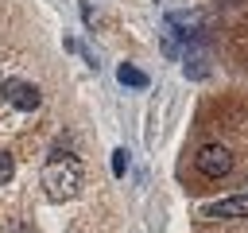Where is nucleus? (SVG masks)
I'll return each mask as SVG.
<instances>
[{
  "instance_id": "9",
  "label": "nucleus",
  "mask_w": 248,
  "mask_h": 233,
  "mask_svg": "<svg viewBox=\"0 0 248 233\" xmlns=\"http://www.w3.org/2000/svg\"><path fill=\"white\" fill-rule=\"evenodd\" d=\"M178 4H186V0H178Z\"/></svg>"
},
{
  "instance_id": "7",
  "label": "nucleus",
  "mask_w": 248,
  "mask_h": 233,
  "mask_svg": "<svg viewBox=\"0 0 248 233\" xmlns=\"http://www.w3.org/2000/svg\"><path fill=\"white\" fill-rule=\"evenodd\" d=\"M12 175H16V159H12L8 151H0V186L12 183Z\"/></svg>"
},
{
  "instance_id": "3",
  "label": "nucleus",
  "mask_w": 248,
  "mask_h": 233,
  "mask_svg": "<svg viewBox=\"0 0 248 233\" xmlns=\"http://www.w3.org/2000/svg\"><path fill=\"white\" fill-rule=\"evenodd\" d=\"M4 97H8V105H16L19 113H31V109L43 105V93H39L35 82H8V85H4Z\"/></svg>"
},
{
  "instance_id": "5",
  "label": "nucleus",
  "mask_w": 248,
  "mask_h": 233,
  "mask_svg": "<svg viewBox=\"0 0 248 233\" xmlns=\"http://www.w3.org/2000/svg\"><path fill=\"white\" fill-rule=\"evenodd\" d=\"M167 23H170V27H186L182 35L190 39V35H198V31H202V23H205V16H202V12H174V16L167 19Z\"/></svg>"
},
{
  "instance_id": "4",
  "label": "nucleus",
  "mask_w": 248,
  "mask_h": 233,
  "mask_svg": "<svg viewBox=\"0 0 248 233\" xmlns=\"http://www.w3.org/2000/svg\"><path fill=\"white\" fill-rule=\"evenodd\" d=\"M202 214H205V217H244V214H248V198H244V194H232V198H225V202L205 206Z\"/></svg>"
},
{
  "instance_id": "8",
  "label": "nucleus",
  "mask_w": 248,
  "mask_h": 233,
  "mask_svg": "<svg viewBox=\"0 0 248 233\" xmlns=\"http://www.w3.org/2000/svg\"><path fill=\"white\" fill-rule=\"evenodd\" d=\"M112 171H116V175H124V171H128V151H124V148H116V151H112Z\"/></svg>"
},
{
  "instance_id": "6",
  "label": "nucleus",
  "mask_w": 248,
  "mask_h": 233,
  "mask_svg": "<svg viewBox=\"0 0 248 233\" xmlns=\"http://www.w3.org/2000/svg\"><path fill=\"white\" fill-rule=\"evenodd\" d=\"M116 78H120V85H132V89H143V85H147V74L136 70V66H128V62L116 70Z\"/></svg>"
},
{
  "instance_id": "2",
  "label": "nucleus",
  "mask_w": 248,
  "mask_h": 233,
  "mask_svg": "<svg viewBox=\"0 0 248 233\" xmlns=\"http://www.w3.org/2000/svg\"><path fill=\"white\" fill-rule=\"evenodd\" d=\"M194 163H198V171L205 179H225L232 171V151L225 144H202L198 155H194Z\"/></svg>"
},
{
  "instance_id": "1",
  "label": "nucleus",
  "mask_w": 248,
  "mask_h": 233,
  "mask_svg": "<svg viewBox=\"0 0 248 233\" xmlns=\"http://www.w3.org/2000/svg\"><path fill=\"white\" fill-rule=\"evenodd\" d=\"M43 186H46V194L50 198H74L78 190H81V163L74 159V155H62V159H50L46 167H43Z\"/></svg>"
}]
</instances>
